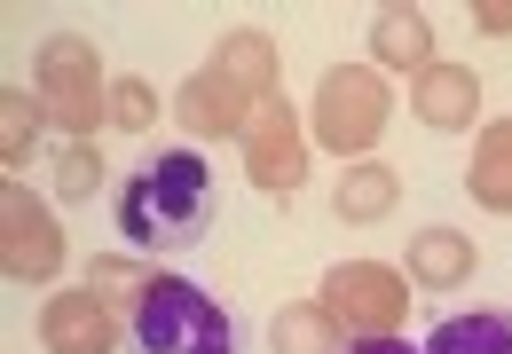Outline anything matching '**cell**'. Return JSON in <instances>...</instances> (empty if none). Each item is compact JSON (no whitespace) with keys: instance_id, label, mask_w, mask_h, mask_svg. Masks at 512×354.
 <instances>
[{"instance_id":"obj_1","label":"cell","mask_w":512,"mask_h":354,"mask_svg":"<svg viewBox=\"0 0 512 354\" xmlns=\"http://www.w3.org/2000/svg\"><path fill=\"white\" fill-rule=\"evenodd\" d=\"M213 166L205 150H158L142 158L119 189V236L134 252H190L197 236L213 229Z\"/></svg>"},{"instance_id":"obj_2","label":"cell","mask_w":512,"mask_h":354,"mask_svg":"<svg viewBox=\"0 0 512 354\" xmlns=\"http://www.w3.org/2000/svg\"><path fill=\"white\" fill-rule=\"evenodd\" d=\"M276 40L268 32H229L213 56L197 63L174 95V118L190 126V142H245V126L260 118V103L276 95Z\"/></svg>"},{"instance_id":"obj_3","label":"cell","mask_w":512,"mask_h":354,"mask_svg":"<svg viewBox=\"0 0 512 354\" xmlns=\"http://www.w3.org/2000/svg\"><path fill=\"white\" fill-rule=\"evenodd\" d=\"M134 354H237V323L190 276H150L134 292Z\"/></svg>"},{"instance_id":"obj_4","label":"cell","mask_w":512,"mask_h":354,"mask_svg":"<svg viewBox=\"0 0 512 354\" xmlns=\"http://www.w3.org/2000/svg\"><path fill=\"white\" fill-rule=\"evenodd\" d=\"M386 118H394L386 71H371V63H331V71L316 79L308 134H316L331 158H371V150L386 142Z\"/></svg>"},{"instance_id":"obj_5","label":"cell","mask_w":512,"mask_h":354,"mask_svg":"<svg viewBox=\"0 0 512 354\" xmlns=\"http://www.w3.org/2000/svg\"><path fill=\"white\" fill-rule=\"evenodd\" d=\"M32 95H40V103H48V118L64 126V142H87V134L111 118V87H103V56H95V40H79V32L40 40Z\"/></svg>"},{"instance_id":"obj_6","label":"cell","mask_w":512,"mask_h":354,"mask_svg":"<svg viewBox=\"0 0 512 354\" xmlns=\"http://www.w3.org/2000/svg\"><path fill=\"white\" fill-rule=\"evenodd\" d=\"M410 292L418 284L402 268H386V260H339V268H323V315L347 331V347L355 339H402Z\"/></svg>"},{"instance_id":"obj_7","label":"cell","mask_w":512,"mask_h":354,"mask_svg":"<svg viewBox=\"0 0 512 354\" xmlns=\"http://www.w3.org/2000/svg\"><path fill=\"white\" fill-rule=\"evenodd\" d=\"M0 268H8V284H56L64 276V229L24 181L0 189Z\"/></svg>"},{"instance_id":"obj_8","label":"cell","mask_w":512,"mask_h":354,"mask_svg":"<svg viewBox=\"0 0 512 354\" xmlns=\"http://www.w3.org/2000/svg\"><path fill=\"white\" fill-rule=\"evenodd\" d=\"M245 174H253V189H268V197H292V189L308 181V134H300V111H292L284 95H268L260 118L245 126Z\"/></svg>"},{"instance_id":"obj_9","label":"cell","mask_w":512,"mask_h":354,"mask_svg":"<svg viewBox=\"0 0 512 354\" xmlns=\"http://www.w3.org/2000/svg\"><path fill=\"white\" fill-rule=\"evenodd\" d=\"M40 347L48 354H119V307L103 292H56L40 307Z\"/></svg>"},{"instance_id":"obj_10","label":"cell","mask_w":512,"mask_h":354,"mask_svg":"<svg viewBox=\"0 0 512 354\" xmlns=\"http://www.w3.org/2000/svg\"><path fill=\"white\" fill-rule=\"evenodd\" d=\"M410 111H418L426 134H465V126L481 118V79H473L465 63H426L418 87H410Z\"/></svg>"},{"instance_id":"obj_11","label":"cell","mask_w":512,"mask_h":354,"mask_svg":"<svg viewBox=\"0 0 512 354\" xmlns=\"http://www.w3.org/2000/svg\"><path fill=\"white\" fill-rule=\"evenodd\" d=\"M473 268H481L473 236L449 229V221H442V229H418V236H410V260H402V276H410L418 292H457Z\"/></svg>"},{"instance_id":"obj_12","label":"cell","mask_w":512,"mask_h":354,"mask_svg":"<svg viewBox=\"0 0 512 354\" xmlns=\"http://www.w3.org/2000/svg\"><path fill=\"white\" fill-rule=\"evenodd\" d=\"M402 205V174L386 166V158H363V166H347V174L331 181V213L339 221H355V229H371Z\"/></svg>"},{"instance_id":"obj_13","label":"cell","mask_w":512,"mask_h":354,"mask_svg":"<svg viewBox=\"0 0 512 354\" xmlns=\"http://www.w3.org/2000/svg\"><path fill=\"white\" fill-rule=\"evenodd\" d=\"M371 56H379V71H410V79H418L426 63H442L418 8H379V16H371Z\"/></svg>"},{"instance_id":"obj_14","label":"cell","mask_w":512,"mask_h":354,"mask_svg":"<svg viewBox=\"0 0 512 354\" xmlns=\"http://www.w3.org/2000/svg\"><path fill=\"white\" fill-rule=\"evenodd\" d=\"M465 189H473V205H481V213H512V118L481 126L473 166H465Z\"/></svg>"},{"instance_id":"obj_15","label":"cell","mask_w":512,"mask_h":354,"mask_svg":"<svg viewBox=\"0 0 512 354\" xmlns=\"http://www.w3.org/2000/svg\"><path fill=\"white\" fill-rule=\"evenodd\" d=\"M426 354H512V307L442 315V323L426 331Z\"/></svg>"},{"instance_id":"obj_16","label":"cell","mask_w":512,"mask_h":354,"mask_svg":"<svg viewBox=\"0 0 512 354\" xmlns=\"http://www.w3.org/2000/svg\"><path fill=\"white\" fill-rule=\"evenodd\" d=\"M268 347L276 354H347V331L323 315V299H292V307H276Z\"/></svg>"},{"instance_id":"obj_17","label":"cell","mask_w":512,"mask_h":354,"mask_svg":"<svg viewBox=\"0 0 512 354\" xmlns=\"http://www.w3.org/2000/svg\"><path fill=\"white\" fill-rule=\"evenodd\" d=\"M40 126H48V103H40V95H0V166H32Z\"/></svg>"},{"instance_id":"obj_18","label":"cell","mask_w":512,"mask_h":354,"mask_svg":"<svg viewBox=\"0 0 512 354\" xmlns=\"http://www.w3.org/2000/svg\"><path fill=\"white\" fill-rule=\"evenodd\" d=\"M48 174H56V197L79 205V197H95V189H103V158H95V142H64Z\"/></svg>"},{"instance_id":"obj_19","label":"cell","mask_w":512,"mask_h":354,"mask_svg":"<svg viewBox=\"0 0 512 354\" xmlns=\"http://www.w3.org/2000/svg\"><path fill=\"white\" fill-rule=\"evenodd\" d=\"M158 118V95H150V79H111V126H127V134H142Z\"/></svg>"},{"instance_id":"obj_20","label":"cell","mask_w":512,"mask_h":354,"mask_svg":"<svg viewBox=\"0 0 512 354\" xmlns=\"http://www.w3.org/2000/svg\"><path fill=\"white\" fill-rule=\"evenodd\" d=\"M95 284H103V292H142V284H150V276H134V260H95Z\"/></svg>"},{"instance_id":"obj_21","label":"cell","mask_w":512,"mask_h":354,"mask_svg":"<svg viewBox=\"0 0 512 354\" xmlns=\"http://www.w3.org/2000/svg\"><path fill=\"white\" fill-rule=\"evenodd\" d=\"M473 24H481V32H512V0H481Z\"/></svg>"},{"instance_id":"obj_22","label":"cell","mask_w":512,"mask_h":354,"mask_svg":"<svg viewBox=\"0 0 512 354\" xmlns=\"http://www.w3.org/2000/svg\"><path fill=\"white\" fill-rule=\"evenodd\" d=\"M347 354H426V347H410V339H355Z\"/></svg>"}]
</instances>
